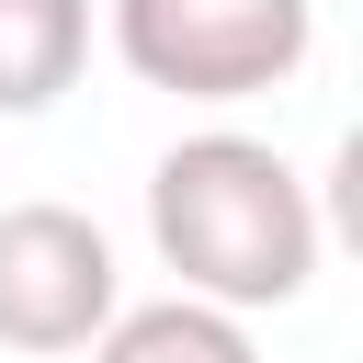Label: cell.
I'll list each match as a JSON object with an SVG mask.
<instances>
[{
    "label": "cell",
    "instance_id": "3",
    "mask_svg": "<svg viewBox=\"0 0 363 363\" xmlns=\"http://www.w3.org/2000/svg\"><path fill=\"white\" fill-rule=\"evenodd\" d=\"M113 306L125 272L79 204H0V352H91Z\"/></svg>",
    "mask_w": 363,
    "mask_h": 363
},
{
    "label": "cell",
    "instance_id": "4",
    "mask_svg": "<svg viewBox=\"0 0 363 363\" xmlns=\"http://www.w3.org/2000/svg\"><path fill=\"white\" fill-rule=\"evenodd\" d=\"M91 68V0H0V125L45 113Z\"/></svg>",
    "mask_w": 363,
    "mask_h": 363
},
{
    "label": "cell",
    "instance_id": "1",
    "mask_svg": "<svg viewBox=\"0 0 363 363\" xmlns=\"http://www.w3.org/2000/svg\"><path fill=\"white\" fill-rule=\"evenodd\" d=\"M147 238L182 272V295L238 306V318L295 306L318 284V193L295 182L284 147H261L238 125H204L147 170Z\"/></svg>",
    "mask_w": 363,
    "mask_h": 363
},
{
    "label": "cell",
    "instance_id": "2",
    "mask_svg": "<svg viewBox=\"0 0 363 363\" xmlns=\"http://www.w3.org/2000/svg\"><path fill=\"white\" fill-rule=\"evenodd\" d=\"M318 0H113V57L170 102H261L306 68Z\"/></svg>",
    "mask_w": 363,
    "mask_h": 363
},
{
    "label": "cell",
    "instance_id": "5",
    "mask_svg": "<svg viewBox=\"0 0 363 363\" xmlns=\"http://www.w3.org/2000/svg\"><path fill=\"white\" fill-rule=\"evenodd\" d=\"M91 363H261L250 352V318L238 306H204V295H159V306H113Z\"/></svg>",
    "mask_w": 363,
    "mask_h": 363
}]
</instances>
